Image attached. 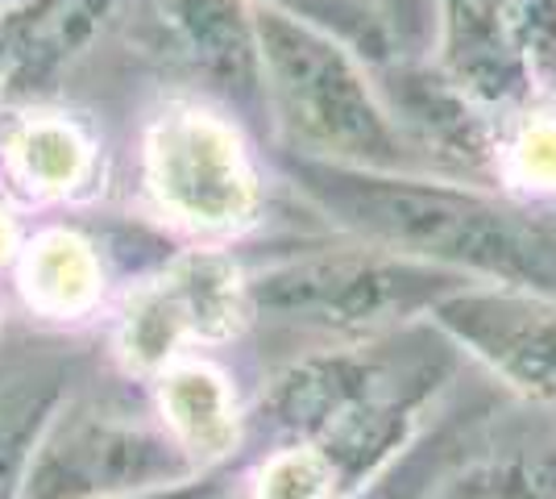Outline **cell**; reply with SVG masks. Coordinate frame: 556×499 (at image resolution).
Instances as JSON below:
<instances>
[{
	"label": "cell",
	"mask_w": 556,
	"mask_h": 499,
	"mask_svg": "<svg viewBox=\"0 0 556 499\" xmlns=\"http://www.w3.org/2000/svg\"><path fill=\"white\" fill-rule=\"evenodd\" d=\"M163 408L170 428L191 453L220 458L237 441V416L225 379L212 366H179L163 383Z\"/></svg>",
	"instance_id": "cell-11"
},
{
	"label": "cell",
	"mask_w": 556,
	"mask_h": 499,
	"mask_svg": "<svg viewBox=\"0 0 556 499\" xmlns=\"http://www.w3.org/2000/svg\"><path fill=\"white\" fill-rule=\"evenodd\" d=\"M370 391V371L353 362H307L278 383L275 421L291 428H332L349 421Z\"/></svg>",
	"instance_id": "cell-12"
},
{
	"label": "cell",
	"mask_w": 556,
	"mask_h": 499,
	"mask_svg": "<svg viewBox=\"0 0 556 499\" xmlns=\"http://www.w3.org/2000/svg\"><path fill=\"white\" fill-rule=\"evenodd\" d=\"M444 50L465 88L503 100L519 88L523 63L498 0H444Z\"/></svg>",
	"instance_id": "cell-7"
},
{
	"label": "cell",
	"mask_w": 556,
	"mask_h": 499,
	"mask_svg": "<svg viewBox=\"0 0 556 499\" xmlns=\"http://www.w3.org/2000/svg\"><path fill=\"white\" fill-rule=\"evenodd\" d=\"M179 475L163 437L116 416H59L38 441L17 499H109Z\"/></svg>",
	"instance_id": "cell-3"
},
{
	"label": "cell",
	"mask_w": 556,
	"mask_h": 499,
	"mask_svg": "<svg viewBox=\"0 0 556 499\" xmlns=\"http://www.w3.org/2000/svg\"><path fill=\"white\" fill-rule=\"evenodd\" d=\"M59 375L25 371L0 387V499L22 496L25 471L59 408Z\"/></svg>",
	"instance_id": "cell-10"
},
{
	"label": "cell",
	"mask_w": 556,
	"mask_h": 499,
	"mask_svg": "<svg viewBox=\"0 0 556 499\" xmlns=\"http://www.w3.org/2000/svg\"><path fill=\"white\" fill-rule=\"evenodd\" d=\"M419 483H424V478H419L416 471H403V475H391L387 483H378L370 496H362V499H416Z\"/></svg>",
	"instance_id": "cell-20"
},
{
	"label": "cell",
	"mask_w": 556,
	"mask_h": 499,
	"mask_svg": "<svg viewBox=\"0 0 556 499\" xmlns=\"http://www.w3.org/2000/svg\"><path fill=\"white\" fill-rule=\"evenodd\" d=\"M441 275L391 259H312L291 262L257 284V304L295 321H320L337 329L378 325L428 304Z\"/></svg>",
	"instance_id": "cell-4"
},
{
	"label": "cell",
	"mask_w": 556,
	"mask_h": 499,
	"mask_svg": "<svg viewBox=\"0 0 556 499\" xmlns=\"http://www.w3.org/2000/svg\"><path fill=\"white\" fill-rule=\"evenodd\" d=\"M13 254V225H9V216L0 213V262Z\"/></svg>",
	"instance_id": "cell-23"
},
{
	"label": "cell",
	"mask_w": 556,
	"mask_h": 499,
	"mask_svg": "<svg viewBox=\"0 0 556 499\" xmlns=\"http://www.w3.org/2000/svg\"><path fill=\"white\" fill-rule=\"evenodd\" d=\"M184 337H187L184 312L175 309V300H170V291L163 284L146 287L138 300L129 304V312H125L121 346H125V358L146 366V371L163 366Z\"/></svg>",
	"instance_id": "cell-16"
},
{
	"label": "cell",
	"mask_w": 556,
	"mask_h": 499,
	"mask_svg": "<svg viewBox=\"0 0 556 499\" xmlns=\"http://www.w3.org/2000/svg\"><path fill=\"white\" fill-rule=\"evenodd\" d=\"M25 300L47 316H75L96 300L100 291V266L88 241L75 234H42L29 246L22 262Z\"/></svg>",
	"instance_id": "cell-9"
},
{
	"label": "cell",
	"mask_w": 556,
	"mask_h": 499,
	"mask_svg": "<svg viewBox=\"0 0 556 499\" xmlns=\"http://www.w3.org/2000/svg\"><path fill=\"white\" fill-rule=\"evenodd\" d=\"M540 72H556V0H498Z\"/></svg>",
	"instance_id": "cell-18"
},
{
	"label": "cell",
	"mask_w": 556,
	"mask_h": 499,
	"mask_svg": "<svg viewBox=\"0 0 556 499\" xmlns=\"http://www.w3.org/2000/svg\"><path fill=\"white\" fill-rule=\"evenodd\" d=\"M257 54L266 75L275 79V92L287 117L300 125L312 142L328 146L337 154H353L366 163H394L399 142L391 125L378 113L370 88L353 72L345 50L316 34L312 25L295 22L287 13H257Z\"/></svg>",
	"instance_id": "cell-2"
},
{
	"label": "cell",
	"mask_w": 556,
	"mask_h": 499,
	"mask_svg": "<svg viewBox=\"0 0 556 499\" xmlns=\"http://www.w3.org/2000/svg\"><path fill=\"white\" fill-rule=\"evenodd\" d=\"M510 171L528 188H556V125H532L510 150Z\"/></svg>",
	"instance_id": "cell-19"
},
{
	"label": "cell",
	"mask_w": 556,
	"mask_h": 499,
	"mask_svg": "<svg viewBox=\"0 0 556 499\" xmlns=\"http://www.w3.org/2000/svg\"><path fill=\"white\" fill-rule=\"evenodd\" d=\"M444 321L510 383L556 400V312L515 300H457Z\"/></svg>",
	"instance_id": "cell-6"
},
{
	"label": "cell",
	"mask_w": 556,
	"mask_h": 499,
	"mask_svg": "<svg viewBox=\"0 0 556 499\" xmlns=\"http://www.w3.org/2000/svg\"><path fill=\"white\" fill-rule=\"evenodd\" d=\"M225 491L212 483H187V487H170V491H141V496H116V499H220Z\"/></svg>",
	"instance_id": "cell-21"
},
{
	"label": "cell",
	"mask_w": 556,
	"mask_h": 499,
	"mask_svg": "<svg viewBox=\"0 0 556 499\" xmlns=\"http://www.w3.org/2000/svg\"><path fill=\"white\" fill-rule=\"evenodd\" d=\"M291 4H300V9H307V13H325V17H332V13H337V17H357V13H353V0H291Z\"/></svg>",
	"instance_id": "cell-22"
},
{
	"label": "cell",
	"mask_w": 556,
	"mask_h": 499,
	"mask_svg": "<svg viewBox=\"0 0 556 499\" xmlns=\"http://www.w3.org/2000/svg\"><path fill=\"white\" fill-rule=\"evenodd\" d=\"M332 462L316 450H287L262 471L257 499H328Z\"/></svg>",
	"instance_id": "cell-17"
},
{
	"label": "cell",
	"mask_w": 556,
	"mask_h": 499,
	"mask_svg": "<svg viewBox=\"0 0 556 499\" xmlns=\"http://www.w3.org/2000/svg\"><path fill=\"white\" fill-rule=\"evenodd\" d=\"M150 184L170 213L204 229H225L254 209V179L241 146L208 113H175L150 134Z\"/></svg>",
	"instance_id": "cell-5"
},
{
	"label": "cell",
	"mask_w": 556,
	"mask_h": 499,
	"mask_svg": "<svg viewBox=\"0 0 556 499\" xmlns=\"http://www.w3.org/2000/svg\"><path fill=\"white\" fill-rule=\"evenodd\" d=\"M453 499H556L553 453H510L473 466L453 483Z\"/></svg>",
	"instance_id": "cell-15"
},
{
	"label": "cell",
	"mask_w": 556,
	"mask_h": 499,
	"mask_svg": "<svg viewBox=\"0 0 556 499\" xmlns=\"http://www.w3.org/2000/svg\"><path fill=\"white\" fill-rule=\"evenodd\" d=\"M191 337H229L241 321L237 271L216 254H187L163 279Z\"/></svg>",
	"instance_id": "cell-13"
},
{
	"label": "cell",
	"mask_w": 556,
	"mask_h": 499,
	"mask_svg": "<svg viewBox=\"0 0 556 499\" xmlns=\"http://www.w3.org/2000/svg\"><path fill=\"white\" fill-rule=\"evenodd\" d=\"M166 13L216 88L241 96L254 92L262 54L254 25L245 22L237 0H166Z\"/></svg>",
	"instance_id": "cell-8"
},
{
	"label": "cell",
	"mask_w": 556,
	"mask_h": 499,
	"mask_svg": "<svg viewBox=\"0 0 556 499\" xmlns=\"http://www.w3.org/2000/svg\"><path fill=\"white\" fill-rule=\"evenodd\" d=\"M13 166L29 188L67 191L88 171V146L63 121H29L9 146Z\"/></svg>",
	"instance_id": "cell-14"
},
{
	"label": "cell",
	"mask_w": 556,
	"mask_h": 499,
	"mask_svg": "<svg viewBox=\"0 0 556 499\" xmlns=\"http://www.w3.org/2000/svg\"><path fill=\"white\" fill-rule=\"evenodd\" d=\"M300 175L303 188L328 213L374 238L556 291V241L478 196L357 175L341 166H303Z\"/></svg>",
	"instance_id": "cell-1"
}]
</instances>
